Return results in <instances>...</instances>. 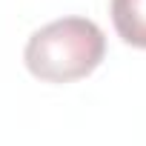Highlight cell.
I'll list each match as a JSON object with an SVG mask.
<instances>
[{
    "label": "cell",
    "mask_w": 146,
    "mask_h": 146,
    "mask_svg": "<svg viewBox=\"0 0 146 146\" xmlns=\"http://www.w3.org/2000/svg\"><path fill=\"white\" fill-rule=\"evenodd\" d=\"M106 54V37L89 17H60L40 26L23 52L26 69L49 83L80 80L100 66Z\"/></svg>",
    "instance_id": "obj_1"
},
{
    "label": "cell",
    "mask_w": 146,
    "mask_h": 146,
    "mask_svg": "<svg viewBox=\"0 0 146 146\" xmlns=\"http://www.w3.org/2000/svg\"><path fill=\"white\" fill-rule=\"evenodd\" d=\"M112 23L123 43L146 49V0H112Z\"/></svg>",
    "instance_id": "obj_2"
}]
</instances>
